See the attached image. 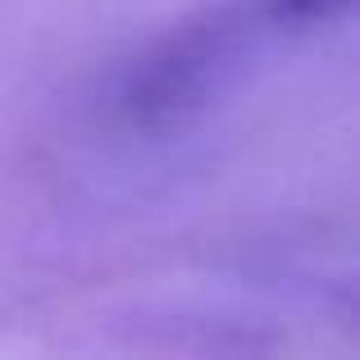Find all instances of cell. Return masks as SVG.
Instances as JSON below:
<instances>
[{
	"mask_svg": "<svg viewBox=\"0 0 360 360\" xmlns=\"http://www.w3.org/2000/svg\"><path fill=\"white\" fill-rule=\"evenodd\" d=\"M269 32L278 27L269 23L260 0L205 5L128 60L115 82V119L150 137L201 119L233 87L246 55Z\"/></svg>",
	"mask_w": 360,
	"mask_h": 360,
	"instance_id": "1",
	"label": "cell"
},
{
	"mask_svg": "<svg viewBox=\"0 0 360 360\" xmlns=\"http://www.w3.org/2000/svg\"><path fill=\"white\" fill-rule=\"evenodd\" d=\"M269 23L278 32H310V27H333L356 9V0H260Z\"/></svg>",
	"mask_w": 360,
	"mask_h": 360,
	"instance_id": "2",
	"label": "cell"
}]
</instances>
